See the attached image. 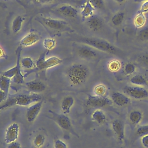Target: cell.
<instances>
[{
	"mask_svg": "<svg viewBox=\"0 0 148 148\" xmlns=\"http://www.w3.org/2000/svg\"><path fill=\"white\" fill-rule=\"evenodd\" d=\"M90 75L89 68L82 63L71 65L66 70L65 75L69 83L75 87L84 84L88 79Z\"/></svg>",
	"mask_w": 148,
	"mask_h": 148,
	"instance_id": "1",
	"label": "cell"
},
{
	"mask_svg": "<svg viewBox=\"0 0 148 148\" xmlns=\"http://www.w3.org/2000/svg\"><path fill=\"white\" fill-rule=\"evenodd\" d=\"M94 9H101L104 6L103 0H88Z\"/></svg>",
	"mask_w": 148,
	"mask_h": 148,
	"instance_id": "36",
	"label": "cell"
},
{
	"mask_svg": "<svg viewBox=\"0 0 148 148\" xmlns=\"http://www.w3.org/2000/svg\"><path fill=\"white\" fill-rule=\"evenodd\" d=\"M143 113L141 111L139 110H132L129 114V120L134 125L139 124L142 119H143Z\"/></svg>",
	"mask_w": 148,
	"mask_h": 148,
	"instance_id": "20",
	"label": "cell"
},
{
	"mask_svg": "<svg viewBox=\"0 0 148 148\" xmlns=\"http://www.w3.org/2000/svg\"><path fill=\"white\" fill-rule=\"evenodd\" d=\"M124 94L136 99H145L148 97V91L142 86H128L123 88Z\"/></svg>",
	"mask_w": 148,
	"mask_h": 148,
	"instance_id": "5",
	"label": "cell"
},
{
	"mask_svg": "<svg viewBox=\"0 0 148 148\" xmlns=\"http://www.w3.org/2000/svg\"><path fill=\"white\" fill-rule=\"evenodd\" d=\"M42 97L36 93L18 94L8 97V98L0 104V112L6 108L18 105L29 106L31 104L42 100Z\"/></svg>",
	"mask_w": 148,
	"mask_h": 148,
	"instance_id": "2",
	"label": "cell"
},
{
	"mask_svg": "<svg viewBox=\"0 0 148 148\" xmlns=\"http://www.w3.org/2000/svg\"><path fill=\"white\" fill-rule=\"evenodd\" d=\"M8 98V94L0 90V103L4 102Z\"/></svg>",
	"mask_w": 148,
	"mask_h": 148,
	"instance_id": "42",
	"label": "cell"
},
{
	"mask_svg": "<svg viewBox=\"0 0 148 148\" xmlns=\"http://www.w3.org/2000/svg\"><path fill=\"white\" fill-rule=\"evenodd\" d=\"M32 1L37 3L46 4V3H49L54 2L56 0H32Z\"/></svg>",
	"mask_w": 148,
	"mask_h": 148,
	"instance_id": "43",
	"label": "cell"
},
{
	"mask_svg": "<svg viewBox=\"0 0 148 148\" xmlns=\"http://www.w3.org/2000/svg\"><path fill=\"white\" fill-rule=\"evenodd\" d=\"M20 52L18 53L17 58L16 65L12 68H10L8 70H6L2 72V75L12 79L16 74L21 73V64H20Z\"/></svg>",
	"mask_w": 148,
	"mask_h": 148,
	"instance_id": "19",
	"label": "cell"
},
{
	"mask_svg": "<svg viewBox=\"0 0 148 148\" xmlns=\"http://www.w3.org/2000/svg\"><path fill=\"white\" fill-rule=\"evenodd\" d=\"M54 148H68V146L64 142L58 139L54 142Z\"/></svg>",
	"mask_w": 148,
	"mask_h": 148,
	"instance_id": "38",
	"label": "cell"
},
{
	"mask_svg": "<svg viewBox=\"0 0 148 148\" xmlns=\"http://www.w3.org/2000/svg\"><path fill=\"white\" fill-rule=\"evenodd\" d=\"M94 8L91 4L90 1L87 0L81 12V14L83 18H88L94 14Z\"/></svg>",
	"mask_w": 148,
	"mask_h": 148,
	"instance_id": "25",
	"label": "cell"
},
{
	"mask_svg": "<svg viewBox=\"0 0 148 148\" xmlns=\"http://www.w3.org/2000/svg\"><path fill=\"white\" fill-rule=\"evenodd\" d=\"M111 100L113 103L119 106H124L131 102L130 97L125 94L116 91L111 95Z\"/></svg>",
	"mask_w": 148,
	"mask_h": 148,
	"instance_id": "14",
	"label": "cell"
},
{
	"mask_svg": "<svg viewBox=\"0 0 148 148\" xmlns=\"http://www.w3.org/2000/svg\"><path fill=\"white\" fill-rule=\"evenodd\" d=\"M146 21V19L145 14L142 13H138L134 18V23L137 28H140L145 25Z\"/></svg>",
	"mask_w": 148,
	"mask_h": 148,
	"instance_id": "28",
	"label": "cell"
},
{
	"mask_svg": "<svg viewBox=\"0 0 148 148\" xmlns=\"http://www.w3.org/2000/svg\"><path fill=\"white\" fill-rule=\"evenodd\" d=\"M20 64L24 68L27 69H32L36 66L33 60L29 57H26L21 58L20 60Z\"/></svg>",
	"mask_w": 148,
	"mask_h": 148,
	"instance_id": "27",
	"label": "cell"
},
{
	"mask_svg": "<svg viewBox=\"0 0 148 148\" xmlns=\"http://www.w3.org/2000/svg\"><path fill=\"white\" fill-rule=\"evenodd\" d=\"M148 0H134V2H138V3H140V2H144L145 1H147Z\"/></svg>",
	"mask_w": 148,
	"mask_h": 148,
	"instance_id": "46",
	"label": "cell"
},
{
	"mask_svg": "<svg viewBox=\"0 0 148 148\" xmlns=\"http://www.w3.org/2000/svg\"><path fill=\"white\" fill-rule=\"evenodd\" d=\"M112 128L120 142H123L125 138V127L124 123L120 120H114L112 123Z\"/></svg>",
	"mask_w": 148,
	"mask_h": 148,
	"instance_id": "13",
	"label": "cell"
},
{
	"mask_svg": "<svg viewBox=\"0 0 148 148\" xmlns=\"http://www.w3.org/2000/svg\"><path fill=\"white\" fill-rule=\"evenodd\" d=\"M75 40L79 43L92 47L95 50L108 53L110 54H117L119 50L114 45L108 41L94 37L84 36H76L74 37Z\"/></svg>",
	"mask_w": 148,
	"mask_h": 148,
	"instance_id": "3",
	"label": "cell"
},
{
	"mask_svg": "<svg viewBox=\"0 0 148 148\" xmlns=\"http://www.w3.org/2000/svg\"><path fill=\"white\" fill-rule=\"evenodd\" d=\"M136 134L138 136H142L148 134V124L142 125L139 127L136 131Z\"/></svg>",
	"mask_w": 148,
	"mask_h": 148,
	"instance_id": "35",
	"label": "cell"
},
{
	"mask_svg": "<svg viewBox=\"0 0 148 148\" xmlns=\"http://www.w3.org/2000/svg\"><path fill=\"white\" fill-rule=\"evenodd\" d=\"M56 10L61 15L68 18H76L78 15L77 10L69 4L62 5L58 6Z\"/></svg>",
	"mask_w": 148,
	"mask_h": 148,
	"instance_id": "12",
	"label": "cell"
},
{
	"mask_svg": "<svg viewBox=\"0 0 148 148\" xmlns=\"http://www.w3.org/2000/svg\"><path fill=\"white\" fill-rule=\"evenodd\" d=\"M121 148H124V147H121Z\"/></svg>",
	"mask_w": 148,
	"mask_h": 148,
	"instance_id": "49",
	"label": "cell"
},
{
	"mask_svg": "<svg viewBox=\"0 0 148 148\" xmlns=\"http://www.w3.org/2000/svg\"><path fill=\"white\" fill-rule=\"evenodd\" d=\"M142 61L144 64L148 66V53L143 55L142 57Z\"/></svg>",
	"mask_w": 148,
	"mask_h": 148,
	"instance_id": "44",
	"label": "cell"
},
{
	"mask_svg": "<svg viewBox=\"0 0 148 148\" xmlns=\"http://www.w3.org/2000/svg\"><path fill=\"white\" fill-rule=\"evenodd\" d=\"M25 86L31 92H40L45 90L46 85L43 82L39 80H34L25 83Z\"/></svg>",
	"mask_w": 148,
	"mask_h": 148,
	"instance_id": "17",
	"label": "cell"
},
{
	"mask_svg": "<svg viewBox=\"0 0 148 148\" xmlns=\"http://www.w3.org/2000/svg\"><path fill=\"white\" fill-rule=\"evenodd\" d=\"M7 148H21V145L17 142H14L8 144Z\"/></svg>",
	"mask_w": 148,
	"mask_h": 148,
	"instance_id": "41",
	"label": "cell"
},
{
	"mask_svg": "<svg viewBox=\"0 0 148 148\" xmlns=\"http://www.w3.org/2000/svg\"><path fill=\"white\" fill-rule=\"evenodd\" d=\"M77 46L76 53L80 57L86 60H92L97 57L98 53L92 47L82 43Z\"/></svg>",
	"mask_w": 148,
	"mask_h": 148,
	"instance_id": "8",
	"label": "cell"
},
{
	"mask_svg": "<svg viewBox=\"0 0 148 148\" xmlns=\"http://www.w3.org/2000/svg\"><path fill=\"white\" fill-rule=\"evenodd\" d=\"M24 20L25 18L21 16H17L14 18L12 23V29L14 33H18L21 30Z\"/></svg>",
	"mask_w": 148,
	"mask_h": 148,
	"instance_id": "24",
	"label": "cell"
},
{
	"mask_svg": "<svg viewBox=\"0 0 148 148\" xmlns=\"http://www.w3.org/2000/svg\"><path fill=\"white\" fill-rule=\"evenodd\" d=\"M62 62V60L54 56L50 57L47 59H45V57H41L37 60L35 65L36 68L40 71L60 65Z\"/></svg>",
	"mask_w": 148,
	"mask_h": 148,
	"instance_id": "9",
	"label": "cell"
},
{
	"mask_svg": "<svg viewBox=\"0 0 148 148\" xmlns=\"http://www.w3.org/2000/svg\"><path fill=\"white\" fill-rule=\"evenodd\" d=\"M141 143L145 148H148V134L141 136Z\"/></svg>",
	"mask_w": 148,
	"mask_h": 148,
	"instance_id": "40",
	"label": "cell"
},
{
	"mask_svg": "<svg viewBox=\"0 0 148 148\" xmlns=\"http://www.w3.org/2000/svg\"><path fill=\"white\" fill-rule=\"evenodd\" d=\"M11 79L3 75L0 76V90L8 94L9 88L11 85Z\"/></svg>",
	"mask_w": 148,
	"mask_h": 148,
	"instance_id": "23",
	"label": "cell"
},
{
	"mask_svg": "<svg viewBox=\"0 0 148 148\" xmlns=\"http://www.w3.org/2000/svg\"><path fill=\"white\" fill-rule=\"evenodd\" d=\"M13 81L16 84H21L24 82V75L22 73L16 74L13 78Z\"/></svg>",
	"mask_w": 148,
	"mask_h": 148,
	"instance_id": "37",
	"label": "cell"
},
{
	"mask_svg": "<svg viewBox=\"0 0 148 148\" xmlns=\"http://www.w3.org/2000/svg\"><path fill=\"white\" fill-rule=\"evenodd\" d=\"M91 119L98 124H103L106 121V116L102 110L97 109L92 113Z\"/></svg>",
	"mask_w": 148,
	"mask_h": 148,
	"instance_id": "21",
	"label": "cell"
},
{
	"mask_svg": "<svg viewBox=\"0 0 148 148\" xmlns=\"http://www.w3.org/2000/svg\"><path fill=\"white\" fill-rule=\"evenodd\" d=\"M45 137L43 134H38L35 136L32 141V143L34 147L36 148H40L45 144Z\"/></svg>",
	"mask_w": 148,
	"mask_h": 148,
	"instance_id": "29",
	"label": "cell"
},
{
	"mask_svg": "<svg viewBox=\"0 0 148 148\" xmlns=\"http://www.w3.org/2000/svg\"><path fill=\"white\" fill-rule=\"evenodd\" d=\"M47 27L54 30H63L70 29L68 23L63 20L53 18L51 17H42L39 20Z\"/></svg>",
	"mask_w": 148,
	"mask_h": 148,
	"instance_id": "6",
	"label": "cell"
},
{
	"mask_svg": "<svg viewBox=\"0 0 148 148\" xmlns=\"http://www.w3.org/2000/svg\"><path fill=\"white\" fill-rule=\"evenodd\" d=\"M121 66L120 62L117 60H113L108 64V68L112 71H118Z\"/></svg>",
	"mask_w": 148,
	"mask_h": 148,
	"instance_id": "34",
	"label": "cell"
},
{
	"mask_svg": "<svg viewBox=\"0 0 148 148\" xmlns=\"http://www.w3.org/2000/svg\"><path fill=\"white\" fill-rule=\"evenodd\" d=\"M40 39L38 34L35 32H29L20 41V45L22 47L31 46L36 43Z\"/></svg>",
	"mask_w": 148,
	"mask_h": 148,
	"instance_id": "16",
	"label": "cell"
},
{
	"mask_svg": "<svg viewBox=\"0 0 148 148\" xmlns=\"http://www.w3.org/2000/svg\"><path fill=\"white\" fill-rule=\"evenodd\" d=\"M56 42L54 39L46 38L43 40V46L48 50L53 49L56 46Z\"/></svg>",
	"mask_w": 148,
	"mask_h": 148,
	"instance_id": "32",
	"label": "cell"
},
{
	"mask_svg": "<svg viewBox=\"0 0 148 148\" xmlns=\"http://www.w3.org/2000/svg\"><path fill=\"white\" fill-rule=\"evenodd\" d=\"M8 57L5 53L4 50L2 49V48L0 46V58H7Z\"/></svg>",
	"mask_w": 148,
	"mask_h": 148,
	"instance_id": "45",
	"label": "cell"
},
{
	"mask_svg": "<svg viewBox=\"0 0 148 148\" xmlns=\"http://www.w3.org/2000/svg\"><path fill=\"white\" fill-rule=\"evenodd\" d=\"M106 87L103 84H99L95 87L94 89V92L95 95L99 97H105L106 93Z\"/></svg>",
	"mask_w": 148,
	"mask_h": 148,
	"instance_id": "30",
	"label": "cell"
},
{
	"mask_svg": "<svg viewBox=\"0 0 148 148\" xmlns=\"http://www.w3.org/2000/svg\"><path fill=\"white\" fill-rule=\"evenodd\" d=\"M87 23L89 28L93 31H99L103 25V20L99 16L95 14H93L88 17Z\"/></svg>",
	"mask_w": 148,
	"mask_h": 148,
	"instance_id": "15",
	"label": "cell"
},
{
	"mask_svg": "<svg viewBox=\"0 0 148 148\" xmlns=\"http://www.w3.org/2000/svg\"><path fill=\"white\" fill-rule=\"evenodd\" d=\"M43 103V100L42 99L31 104L28 107L26 112V118L28 122L32 123L35 121L42 109Z\"/></svg>",
	"mask_w": 148,
	"mask_h": 148,
	"instance_id": "11",
	"label": "cell"
},
{
	"mask_svg": "<svg viewBox=\"0 0 148 148\" xmlns=\"http://www.w3.org/2000/svg\"><path fill=\"white\" fill-rule=\"evenodd\" d=\"M49 113L51 116L49 118L53 120V121L56 122V123L61 129L69 131L73 135L79 137L77 133L75 132L72 127L70 119L67 116H66L65 114L57 113L51 110H49Z\"/></svg>",
	"mask_w": 148,
	"mask_h": 148,
	"instance_id": "4",
	"label": "cell"
},
{
	"mask_svg": "<svg viewBox=\"0 0 148 148\" xmlns=\"http://www.w3.org/2000/svg\"><path fill=\"white\" fill-rule=\"evenodd\" d=\"M136 65L132 62H127L124 66V72L127 75L133 74L136 71Z\"/></svg>",
	"mask_w": 148,
	"mask_h": 148,
	"instance_id": "31",
	"label": "cell"
},
{
	"mask_svg": "<svg viewBox=\"0 0 148 148\" xmlns=\"http://www.w3.org/2000/svg\"><path fill=\"white\" fill-rule=\"evenodd\" d=\"M148 12V1L142 2V4L140 6V10H139V13H145Z\"/></svg>",
	"mask_w": 148,
	"mask_h": 148,
	"instance_id": "39",
	"label": "cell"
},
{
	"mask_svg": "<svg viewBox=\"0 0 148 148\" xmlns=\"http://www.w3.org/2000/svg\"><path fill=\"white\" fill-rule=\"evenodd\" d=\"M74 103L75 99L71 95L64 97L61 102V108L63 114H66L69 113Z\"/></svg>",
	"mask_w": 148,
	"mask_h": 148,
	"instance_id": "18",
	"label": "cell"
},
{
	"mask_svg": "<svg viewBox=\"0 0 148 148\" xmlns=\"http://www.w3.org/2000/svg\"><path fill=\"white\" fill-rule=\"evenodd\" d=\"M130 83L134 86H144L148 84V82L146 79L141 75H135L132 76L130 80Z\"/></svg>",
	"mask_w": 148,
	"mask_h": 148,
	"instance_id": "22",
	"label": "cell"
},
{
	"mask_svg": "<svg viewBox=\"0 0 148 148\" xmlns=\"http://www.w3.org/2000/svg\"><path fill=\"white\" fill-rule=\"evenodd\" d=\"M112 103V100L106 97L88 95L86 105L87 107L91 108H103L110 106Z\"/></svg>",
	"mask_w": 148,
	"mask_h": 148,
	"instance_id": "7",
	"label": "cell"
},
{
	"mask_svg": "<svg viewBox=\"0 0 148 148\" xmlns=\"http://www.w3.org/2000/svg\"><path fill=\"white\" fill-rule=\"evenodd\" d=\"M138 38L142 41L148 40V27L143 28L139 31Z\"/></svg>",
	"mask_w": 148,
	"mask_h": 148,
	"instance_id": "33",
	"label": "cell"
},
{
	"mask_svg": "<svg viewBox=\"0 0 148 148\" xmlns=\"http://www.w3.org/2000/svg\"><path fill=\"white\" fill-rule=\"evenodd\" d=\"M20 127L16 123L11 124L6 130L5 134V142L8 145L16 142L19 135Z\"/></svg>",
	"mask_w": 148,
	"mask_h": 148,
	"instance_id": "10",
	"label": "cell"
},
{
	"mask_svg": "<svg viewBox=\"0 0 148 148\" xmlns=\"http://www.w3.org/2000/svg\"><path fill=\"white\" fill-rule=\"evenodd\" d=\"M0 7H1V8H4V7H5V4L0 1Z\"/></svg>",
	"mask_w": 148,
	"mask_h": 148,
	"instance_id": "48",
	"label": "cell"
},
{
	"mask_svg": "<svg viewBox=\"0 0 148 148\" xmlns=\"http://www.w3.org/2000/svg\"><path fill=\"white\" fill-rule=\"evenodd\" d=\"M125 18V13L120 11L116 13L111 18V22L114 26H119L121 25Z\"/></svg>",
	"mask_w": 148,
	"mask_h": 148,
	"instance_id": "26",
	"label": "cell"
},
{
	"mask_svg": "<svg viewBox=\"0 0 148 148\" xmlns=\"http://www.w3.org/2000/svg\"><path fill=\"white\" fill-rule=\"evenodd\" d=\"M116 2L119 3H122L123 2H124L125 1H126V0H114Z\"/></svg>",
	"mask_w": 148,
	"mask_h": 148,
	"instance_id": "47",
	"label": "cell"
}]
</instances>
